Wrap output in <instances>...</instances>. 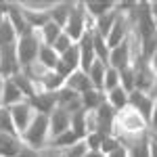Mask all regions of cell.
Masks as SVG:
<instances>
[{
    "label": "cell",
    "mask_w": 157,
    "mask_h": 157,
    "mask_svg": "<svg viewBox=\"0 0 157 157\" xmlns=\"http://www.w3.org/2000/svg\"><path fill=\"white\" fill-rule=\"evenodd\" d=\"M149 63H151V69H153V71H155V75H157V50L153 52V57L149 59Z\"/></svg>",
    "instance_id": "8d00e7d4"
},
{
    "label": "cell",
    "mask_w": 157,
    "mask_h": 157,
    "mask_svg": "<svg viewBox=\"0 0 157 157\" xmlns=\"http://www.w3.org/2000/svg\"><path fill=\"white\" fill-rule=\"evenodd\" d=\"M107 157H130V153H128V149H126V147L121 145V147H117L113 153H109Z\"/></svg>",
    "instance_id": "836d02e7"
},
{
    "label": "cell",
    "mask_w": 157,
    "mask_h": 157,
    "mask_svg": "<svg viewBox=\"0 0 157 157\" xmlns=\"http://www.w3.org/2000/svg\"><path fill=\"white\" fill-rule=\"evenodd\" d=\"M84 6H86L88 19H92V25H94V21L101 19L103 15L115 11L117 9V2H84Z\"/></svg>",
    "instance_id": "ffe728a7"
},
{
    "label": "cell",
    "mask_w": 157,
    "mask_h": 157,
    "mask_svg": "<svg viewBox=\"0 0 157 157\" xmlns=\"http://www.w3.org/2000/svg\"><path fill=\"white\" fill-rule=\"evenodd\" d=\"M88 151H90V149H88V145H86V140H80V143H75L73 147L65 149L63 155H65V157H84Z\"/></svg>",
    "instance_id": "1f68e13d"
},
{
    "label": "cell",
    "mask_w": 157,
    "mask_h": 157,
    "mask_svg": "<svg viewBox=\"0 0 157 157\" xmlns=\"http://www.w3.org/2000/svg\"><path fill=\"white\" fill-rule=\"evenodd\" d=\"M88 29H92V27H88V15H86L84 2H75L71 15L67 19V25L63 27V32L71 38L73 42H80V38L84 36Z\"/></svg>",
    "instance_id": "277c9868"
},
{
    "label": "cell",
    "mask_w": 157,
    "mask_h": 157,
    "mask_svg": "<svg viewBox=\"0 0 157 157\" xmlns=\"http://www.w3.org/2000/svg\"><path fill=\"white\" fill-rule=\"evenodd\" d=\"M105 101H107V94L103 90H97V88H92V90H88V92L82 94V105H84V109L88 113L90 111H97Z\"/></svg>",
    "instance_id": "603a6c76"
},
{
    "label": "cell",
    "mask_w": 157,
    "mask_h": 157,
    "mask_svg": "<svg viewBox=\"0 0 157 157\" xmlns=\"http://www.w3.org/2000/svg\"><path fill=\"white\" fill-rule=\"evenodd\" d=\"M149 157H157V140L151 136V143H149Z\"/></svg>",
    "instance_id": "d590c367"
},
{
    "label": "cell",
    "mask_w": 157,
    "mask_h": 157,
    "mask_svg": "<svg viewBox=\"0 0 157 157\" xmlns=\"http://www.w3.org/2000/svg\"><path fill=\"white\" fill-rule=\"evenodd\" d=\"M78 46H80V69L84 73H88L92 63L97 61V52H94V44H92V29H88L84 36L80 38Z\"/></svg>",
    "instance_id": "9c48e42d"
},
{
    "label": "cell",
    "mask_w": 157,
    "mask_h": 157,
    "mask_svg": "<svg viewBox=\"0 0 157 157\" xmlns=\"http://www.w3.org/2000/svg\"><path fill=\"white\" fill-rule=\"evenodd\" d=\"M121 145H124V143H121L117 136H113V134H111V136H105V138H103V145H101V153L107 157L109 153H113V151Z\"/></svg>",
    "instance_id": "4dcf8cb0"
},
{
    "label": "cell",
    "mask_w": 157,
    "mask_h": 157,
    "mask_svg": "<svg viewBox=\"0 0 157 157\" xmlns=\"http://www.w3.org/2000/svg\"><path fill=\"white\" fill-rule=\"evenodd\" d=\"M27 103L34 107V111H36V113L50 115V113L57 109V92H46V90H40V92H36L32 98H27Z\"/></svg>",
    "instance_id": "8fae6325"
},
{
    "label": "cell",
    "mask_w": 157,
    "mask_h": 157,
    "mask_svg": "<svg viewBox=\"0 0 157 157\" xmlns=\"http://www.w3.org/2000/svg\"><path fill=\"white\" fill-rule=\"evenodd\" d=\"M149 6H151V15H153V19L157 21V2H149Z\"/></svg>",
    "instance_id": "74e56055"
},
{
    "label": "cell",
    "mask_w": 157,
    "mask_h": 157,
    "mask_svg": "<svg viewBox=\"0 0 157 157\" xmlns=\"http://www.w3.org/2000/svg\"><path fill=\"white\" fill-rule=\"evenodd\" d=\"M84 157H105V155H103L101 151H88V153H86Z\"/></svg>",
    "instance_id": "f35d334b"
},
{
    "label": "cell",
    "mask_w": 157,
    "mask_h": 157,
    "mask_svg": "<svg viewBox=\"0 0 157 157\" xmlns=\"http://www.w3.org/2000/svg\"><path fill=\"white\" fill-rule=\"evenodd\" d=\"M61 34H63V27L57 25L55 21H48V23L40 29V40H42V44H44V46H52Z\"/></svg>",
    "instance_id": "484cf974"
},
{
    "label": "cell",
    "mask_w": 157,
    "mask_h": 157,
    "mask_svg": "<svg viewBox=\"0 0 157 157\" xmlns=\"http://www.w3.org/2000/svg\"><path fill=\"white\" fill-rule=\"evenodd\" d=\"M155 103H157V98L151 97V94H147V92H140V90L130 92V107L145 120L147 126H149L151 115H153V111H155Z\"/></svg>",
    "instance_id": "52a82bcc"
},
{
    "label": "cell",
    "mask_w": 157,
    "mask_h": 157,
    "mask_svg": "<svg viewBox=\"0 0 157 157\" xmlns=\"http://www.w3.org/2000/svg\"><path fill=\"white\" fill-rule=\"evenodd\" d=\"M107 67L103 61H94L92 63V67H90V71H88V78H90V82L92 86L97 88V90H103V84H105V73H107Z\"/></svg>",
    "instance_id": "d4e9b609"
},
{
    "label": "cell",
    "mask_w": 157,
    "mask_h": 157,
    "mask_svg": "<svg viewBox=\"0 0 157 157\" xmlns=\"http://www.w3.org/2000/svg\"><path fill=\"white\" fill-rule=\"evenodd\" d=\"M11 109V115H13V121H15V128H17V132H19V136L29 128V124L34 121V117H36V111H34V107L27 103V101H23V103H17V105H13Z\"/></svg>",
    "instance_id": "ba28073f"
},
{
    "label": "cell",
    "mask_w": 157,
    "mask_h": 157,
    "mask_svg": "<svg viewBox=\"0 0 157 157\" xmlns=\"http://www.w3.org/2000/svg\"><path fill=\"white\" fill-rule=\"evenodd\" d=\"M132 69H134V78H136V90L147 92V94H153V88H155V84H157V75H155V71L151 69L149 59H145V57L138 55L136 63H132Z\"/></svg>",
    "instance_id": "5b68a950"
},
{
    "label": "cell",
    "mask_w": 157,
    "mask_h": 157,
    "mask_svg": "<svg viewBox=\"0 0 157 157\" xmlns=\"http://www.w3.org/2000/svg\"><path fill=\"white\" fill-rule=\"evenodd\" d=\"M17 29H15V25L11 23V19H9V15L6 13L0 11V46H6V44H17Z\"/></svg>",
    "instance_id": "ac0fdd59"
},
{
    "label": "cell",
    "mask_w": 157,
    "mask_h": 157,
    "mask_svg": "<svg viewBox=\"0 0 157 157\" xmlns=\"http://www.w3.org/2000/svg\"><path fill=\"white\" fill-rule=\"evenodd\" d=\"M57 107L65 109V111H69L73 115V113H78V111L84 109V105H82V94H78L75 90L63 86L61 90H57Z\"/></svg>",
    "instance_id": "30bf717a"
},
{
    "label": "cell",
    "mask_w": 157,
    "mask_h": 157,
    "mask_svg": "<svg viewBox=\"0 0 157 157\" xmlns=\"http://www.w3.org/2000/svg\"><path fill=\"white\" fill-rule=\"evenodd\" d=\"M126 40H128V15H121L120 13L113 29L109 32V36H107V44H109V48H115V46H120L121 42H126Z\"/></svg>",
    "instance_id": "5bb4252c"
},
{
    "label": "cell",
    "mask_w": 157,
    "mask_h": 157,
    "mask_svg": "<svg viewBox=\"0 0 157 157\" xmlns=\"http://www.w3.org/2000/svg\"><path fill=\"white\" fill-rule=\"evenodd\" d=\"M38 157H65L61 149H52V147H44L38 151Z\"/></svg>",
    "instance_id": "d6a6232c"
},
{
    "label": "cell",
    "mask_w": 157,
    "mask_h": 157,
    "mask_svg": "<svg viewBox=\"0 0 157 157\" xmlns=\"http://www.w3.org/2000/svg\"><path fill=\"white\" fill-rule=\"evenodd\" d=\"M65 86H67V88H71V90H75L78 94H84V92H88V90H92V88H94L92 82H90V78H88V73H84L82 69L73 71L71 75L65 80Z\"/></svg>",
    "instance_id": "2e32d148"
},
{
    "label": "cell",
    "mask_w": 157,
    "mask_h": 157,
    "mask_svg": "<svg viewBox=\"0 0 157 157\" xmlns=\"http://www.w3.org/2000/svg\"><path fill=\"white\" fill-rule=\"evenodd\" d=\"M92 44H94V52H97V59L103 61L105 65H109V55H111V48L107 44V38H103L101 34H97L92 29Z\"/></svg>",
    "instance_id": "4316f807"
},
{
    "label": "cell",
    "mask_w": 157,
    "mask_h": 157,
    "mask_svg": "<svg viewBox=\"0 0 157 157\" xmlns=\"http://www.w3.org/2000/svg\"><path fill=\"white\" fill-rule=\"evenodd\" d=\"M73 4H75V2H57V4H52V6L48 9L50 21H55L57 25L65 27L69 15H71V11H73Z\"/></svg>",
    "instance_id": "d6986e66"
},
{
    "label": "cell",
    "mask_w": 157,
    "mask_h": 157,
    "mask_svg": "<svg viewBox=\"0 0 157 157\" xmlns=\"http://www.w3.org/2000/svg\"><path fill=\"white\" fill-rule=\"evenodd\" d=\"M0 134H9V136H17L21 138L17 128H15V121H13L11 109L9 107H0Z\"/></svg>",
    "instance_id": "83f0119b"
},
{
    "label": "cell",
    "mask_w": 157,
    "mask_h": 157,
    "mask_svg": "<svg viewBox=\"0 0 157 157\" xmlns=\"http://www.w3.org/2000/svg\"><path fill=\"white\" fill-rule=\"evenodd\" d=\"M117 17H120V11L115 9V11H111V13H107V15H103L101 19H97V21H94V25H92V29H94L97 34H101L103 38H107L109 32L113 29L115 21H117Z\"/></svg>",
    "instance_id": "7402d4cb"
},
{
    "label": "cell",
    "mask_w": 157,
    "mask_h": 157,
    "mask_svg": "<svg viewBox=\"0 0 157 157\" xmlns=\"http://www.w3.org/2000/svg\"><path fill=\"white\" fill-rule=\"evenodd\" d=\"M40 67H44V69H48V71H55L57 69V65H59V55L55 52L52 46H44L42 44V48L38 52V61H36Z\"/></svg>",
    "instance_id": "44dd1931"
},
{
    "label": "cell",
    "mask_w": 157,
    "mask_h": 157,
    "mask_svg": "<svg viewBox=\"0 0 157 157\" xmlns=\"http://www.w3.org/2000/svg\"><path fill=\"white\" fill-rule=\"evenodd\" d=\"M73 44H75V42H73L71 38L67 36V34H65V32H63V34H61L59 38H57V42H55V44H52V48H55V52H57V55H63V52H67V50L71 48Z\"/></svg>",
    "instance_id": "f546056e"
},
{
    "label": "cell",
    "mask_w": 157,
    "mask_h": 157,
    "mask_svg": "<svg viewBox=\"0 0 157 157\" xmlns=\"http://www.w3.org/2000/svg\"><path fill=\"white\" fill-rule=\"evenodd\" d=\"M48 134H50L48 115L36 113V117H34L32 124H29V128L21 134V140H23V145L40 151V149H44V147L48 145Z\"/></svg>",
    "instance_id": "6da1fadb"
},
{
    "label": "cell",
    "mask_w": 157,
    "mask_h": 157,
    "mask_svg": "<svg viewBox=\"0 0 157 157\" xmlns=\"http://www.w3.org/2000/svg\"><path fill=\"white\" fill-rule=\"evenodd\" d=\"M48 124H50V136L57 138L63 132L71 130V113L65 111V109H61V107H57L48 115Z\"/></svg>",
    "instance_id": "4fadbf2b"
},
{
    "label": "cell",
    "mask_w": 157,
    "mask_h": 157,
    "mask_svg": "<svg viewBox=\"0 0 157 157\" xmlns=\"http://www.w3.org/2000/svg\"><path fill=\"white\" fill-rule=\"evenodd\" d=\"M113 130L124 132V138H130V136H138V134H145L149 130V126L145 124V120L134 111L130 105L126 109H121L120 113L115 115V124H113Z\"/></svg>",
    "instance_id": "7a4b0ae2"
},
{
    "label": "cell",
    "mask_w": 157,
    "mask_h": 157,
    "mask_svg": "<svg viewBox=\"0 0 157 157\" xmlns=\"http://www.w3.org/2000/svg\"><path fill=\"white\" fill-rule=\"evenodd\" d=\"M25 94L19 90V86L13 82V78H4V86H2V107H13L17 103H23Z\"/></svg>",
    "instance_id": "9a60e30c"
},
{
    "label": "cell",
    "mask_w": 157,
    "mask_h": 157,
    "mask_svg": "<svg viewBox=\"0 0 157 157\" xmlns=\"http://www.w3.org/2000/svg\"><path fill=\"white\" fill-rule=\"evenodd\" d=\"M107 103L120 113L121 109H126L130 105V94H128L121 86H117V88H113L111 92H107Z\"/></svg>",
    "instance_id": "cb8c5ba5"
},
{
    "label": "cell",
    "mask_w": 157,
    "mask_h": 157,
    "mask_svg": "<svg viewBox=\"0 0 157 157\" xmlns=\"http://www.w3.org/2000/svg\"><path fill=\"white\" fill-rule=\"evenodd\" d=\"M2 86H4V78H0V107H2Z\"/></svg>",
    "instance_id": "ab89813d"
},
{
    "label": "cell",
    "mask_w": 157,
    "mask_h": 157,
    "mask_svg": "<svg viewBox=\"0 0 157 157\" xmlns=\"http://www.w3.org/2000/svg\"><path fill=\"white\" fill-rule=\"evenodd\" d=\"M21 71V63L17 57V44L0 46V78H13Z\"/></svg>",
    "instance_id": "8992f818"
},
{
    "label": "cell",
    "mask_w": 157,
    "mask_h": 157,
    "mask_svg": "<svg viewBox=\"0 0 157 157\" xmlns=\"http://www.w3.org/2000/svg\"><path fill=\"white\" fill-rule=\"evenodd\" d=\"M120 86V71L117 69H113V67H107V73H105V84H103V92L107 94L111 92L113 88H117Z\"/></svg>",
    "instance_id": "f1b7e54d"
},
{
    "label": "cell",
    "mask_w": 157,
    "mask_h": 157,
    "mask_svg": "<svg viewBox=\"0 0 157 157\" xmlns=\"http://www.w3.org/2000/svg\"><path fill=\"white\" fill-rule=\"evenodd\" d=\"M149 128H151L153 134H157V103H155V111H153V115H151V121H149Z\"/></svg>",
    "instance_id": "e575fe53"
},
{
    "label": "cell",
    "mask_w": 157,
    "mask_h": 157,
    "mask_svg": "<svg viewBox=\"0 0 157 157\" xmlns=\"http://www.w3.org/2000/svg\"><path fill=\"white\" fill-rule=\"evenodd\" d=\"M130 65H132V50H130V40H126V42H121L120 46L111 48L109 67L121 71V69H126V67H130Z\"/></svg>",
    "instance_id": "7c38bea8"
},
{
    "label": "cell",
    "mask_w": 157,
    "mask_h": 157,
    "mask_svg": "<svg viewBox=\"0 0 157 157\" xmlns=\"http://www.w3.org/2000/svg\"><path fill=\"white\" fill-rule=\"evenodd\" d=\"M23 149V140L17 136L0 134V157H19Z\"/></svg>",
    "instance_id": "e0dca14e"
},
{
    "label": "cell",
    "mask_w": 157,
    "mask_h": 157,
    "mask_svg": "<svg viewBox=\"0 0 157 157\" xmlns=\"http://www.w3.org/2000/svg\"><path fill=\"white\" fill-rule=\"evenodd\" d=\"M40 48H42L40 32L27 34V36L17 40V57H19V63H21V69H25V67H29V65L36 63Z\"/></svg>",
    "instance_id": "3957f363"
}]
</instances>
